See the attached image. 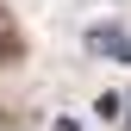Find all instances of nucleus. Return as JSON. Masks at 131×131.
Here are the masks:
<instances>
[{"label": "nucleus", "instance_id": "nucleus-1", "mask_svg": "<svg viewBox=\"0 0 131 131\" xmlns=\"http://www.w3.org/2000/svg\"><path fill=\"white\" fill-rule=\"evenodd\" d=\"M88 44L100 56H112V62H131V31H119V25H100V31H88Z\"/></svg>", "mask_w": 131, "mask_h": 131}, {"label": "nucleus", "instance_id": "nucleus-2", "mask_svg": "<svg viewBox=\"0 0 131 131\" xmlns=\"http://www.w3.org/2000/svg\"><path fill=\"white\" fill-rule=\"evenodd\" d=\"M6 56H19V25L0 13V62H6Z\"/></svg>", "mask_w": 131, "mask_h": 131}]
</instances>
